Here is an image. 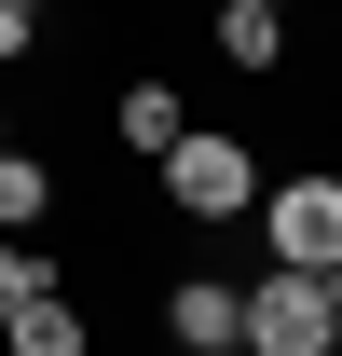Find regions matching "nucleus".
<instances>
[{"instance_id":"obj_5","label":"nucleus","mask_w":342,"mask_h":356,"mask_svg":"<svg viewBox=\"0 0 342 356\" xmlns=\"http://www.w3.org/2000/svg\"><path fill=\"white\" fill-rule=\"evenodd\" d=\"M233 302H247L233 274H165V343L178 356H233Z\"/></svg>"},{"instance_id":"obj_14","label":"nucleus","mask_w":342,"mask_h":356,"mask_svg":"<svg viewBox=\"0 0 342 356\" xmlns=\"http://www.w3.org/2000/svg\"><path fill=\"white\" fill-rule=\"evenodd\" d=\"M274 14H288V0H274Z\"/></svg>"},{"instance_id":"obj_1","label":"nucleus","mask_w":342,"mask_h":356,"mask_svg":"<svg viewBox=\"0 0 342 356\" xmlns=\"http://www.w3.org/2000/svg\"><path fill=\"white\" fill-rule=\"evenodd\" d=\"M260 247H274V274H329L342 261V165H315V178H260Z\"/></svg>"},{"instance_id":"obj_4","label":"nucleus","mask_w":342,"mask_h":356,"mask_svg":"<svg viewBox=\"0 0 342 356\" xmlns=\"http://www.w3.org/2000/svg\"><path fill=\"white\" fill-rule=\"evenodd\" d=\"M110 137H124L137 165H165L178 137H192V110H178V83H165V69H124V83H110Z\"/></svg>"},{"instance_id":"obj_13","label":"nucleus","mask_w":342,"mask_h":356,"mask_svg":"<svg viewBox=\"0 0 342 356\" xmlns=\"http://www.w3.org/2000/svg\"><path fill=\"white\" fill-rule=\"evenodd\" d=\"M14 14H55V0H14Z\"/></svg>"},{"instance_id":"obj_8","label":"nucleus","mask_w":342,"mask_h":356,"mask_svg":"<svg viewBox=\"0 0 342 356\" xmlns=\"http://www.w3.org/2000/svg\"><path fill=\"white\" fill-rule=\"evenodd\" d=\"M42 220H55V165H42V151H0V233L42 247Z\"/></svg>"},{"instance_id":"obj_10","label":"nucleus","mask_w":342,"mask_h":356,"mask_svg":"<svg viewBox=\"0 0 342 356\" xmlns=\"http://www.w3.org/2000/svg\"><path fill=\"white\" fill-rule=\"evenodd\" d=\"M28 55H42V14H14V0H0V69H28Z\"/></svg>"},{"instance_id":"obj_12","label":"nucleus","mask_w":342,"mask_h":356,"mask_svg":"<svg viewBox=\"0 0 342 356\" xmlns=\"http://www.w3.org/2000/svg\"><path fill=\"white\" fill-rule=\"evenodd\" d=\"M0 151H14V110H0Z\"/></svg>"},{"instance_id":"obj_7","label":"nucleus","mask_w":342,"mask_h":356,"mask_svg":"<svg viewBox=\"0 0 342 356\" xmlns=\"http://www.w3.org/2000/svg\"><path fill=\"white\" fill-rule=\"evenodd\" d=\"M0 343H14V356H96V315L69 302V288H42V302H28L14 329H0Z\"/></svg>"},{"instance_id":"obj_11","label":"nucleus","mask_w":342,"mask_h":356,"mask_svg":"<svg viewBox=\"0 0 342 356\" xmlns=\"http://www.w3.org/2000/svg\"><path fill=\"white\" fill-rule=\"evenodd\" d=\"M329 315H342V261H329Z\"/></svg>"},{"instance_id":"obj_15","label":"nucleus","mask_w":342,"mask_h":356,"mask_svg":"<svg viewBox=\"0 0 342 356\" xmlns=\"http://www.w3.org/2000/svg\"><path fill=\"white\" fill-rule=\"evenodd\" d=\"M329 356H342V343H329Z\"/></svg>"},{"instance_id":"obj_9","label":"nucleus","mask_w":342,"mask_h":356,"mask_svg":"<svg viewBox=\"0 0 342 356\" xmlns=\"http://www.w3.org/2000/svg\"><path fill=\"white\" fill-rule=\"evenodd\" d=\"M42 288H69V274H55V247H28V233H0V329H14V315L42 302Z\"/></svg>"},{"instance_id":"obj_3","label":"nucleus","mask_w":342,"mask_h":356,"mask_svg":"<svg viewBox=\"0 0 342 356\" xmlns=\"http://www.w3.org/2000/svg\"><path fill=\"white\" fill-rule=\"evenodd\" d=\"M342 315H329V274H260L233 302V356H329Z\"/></svg>"},{"instance_id":"obj_2","label":"nucleus","mask_w":342,"mask_h":356,"mask_svg":"<svg viewBox=\"0 0 342 356\" xmlns=\"http://www.w3.org/2000/svg\"><path fill=\"white\" fill-rule=\"evenodd\" d=\"M165 206H178V220H247V206H260V151L233 124H192L165 151Z\"/></svg>"},{"instance_id":"obj_6","label":"nucleus","mask_w":342,"mask_h":356,"mask_svg":"<svg viewBox=\"0 0 342 356\" xmlns=\"http://www.w3.org/2000/svg\"><path fill=\"white\" fill-rule=\"evenodd\" d=\"M219 69H247V83H274V69H288V14H274V0H219Z\"/></svg>"}]
</instances>
